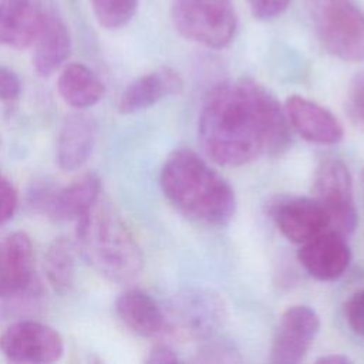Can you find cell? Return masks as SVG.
Instances as JSON below:
<instances>
[{"label":"cell","mask_w":364,"mask_h":364,"mask_svg":"<svg viewBox=\"0 0 364 364\" xmlns=\"http://www.w3.org/2000/svg\"><path fill=\"white\" fill-rule=\"evenodd\" d=\"M198 135L209 159L239 166L283 152L290 144V125L269 90L240 78L210 90L199 115Z\"/></svg>","instance_id":"obj_1"},{"label":"cell","mask_w":364,"mask_h":364,"mask_svg":"<svg viewBox=\"0 0 364 364\" xmlns=\"http://www.w3.org/2000/svg\"><path fill=\"white\" fill-rule=\"evenodd\" d=\"M299 262L306 272L321 282L338 279L350 264L351 250L346 236L327 229L301 243Z\"/></svg>","instance_id":"obj_11"},{"label":"cell","mask_w":364,"mask_h":364,"mask_svg":"<svg viewBox=\"0 0 364 364\" xmlns=\"http://www.w3.org/2000/svg\"><path fill=\"white\" fill-rule=\"evenodd\" d=\"M44 270L51 287L64 294L71 290L75 282V246L61 236L55 237L44 256Z\"/></svg>","instance_id":"obj_21"},{"label":"cell","mask_w":364,"mask_h":364,"mask_svg":"<svg viewBox=\"0 0 364 364\" xmlns=\"http://www.w3.org/2000/svg\"><path fill=\"white\" fill-rule=\"evenodd\" d=\"M71 53V36L65 23L55 14L46 13L34 40L33 67L40 77H50L63 67Z\"/></svg>","instance_id":"obj_17"},{"label":"cell","mask_w":364,"mask_h":364,"mask_svg":"<svg viewBox=\"0 0 364 364\" xmlns=\"http://www.w3.org/2000/svg\"><path fill=\"white\" fill-rule=\"evenodd\" d=\"M44 17L40 0H0V46L16 50L30 47Z\"/></svg>","instance_id":"obj_15"},{"label":"cell","mask_w":364,"mask_h":364,"mask_svg":"<svg viewBox=\"0 0 364 364\" xmlns=\"http://www.w3.org/2000/svg\"><path fill=\"white\" fill-rule=\"evenodd\" d=\"M171 18L183 38L215 50L229 46L237 27L232 0H172Z\"/></svg>","instance_id":"obj_5"},{"label":"cell","mask_w":364,"mask_h":364,"mask_svg":"<svg viewBox=\"0 0 364 364\" xmlns=\"http://www.w3.org/2000/svg\"><path fill=\"white\" fill-rule=\"evenodd\" d=\"M159 181L168 200L191 219L222 226L235 215L232 186L192 149L182 148L169 154Z\"/></svg>","instance_id":"obj_2"},{"label":"cell","mask_w":364,"mask_h":364,"mask_svg":"<svg viewBox=\"0 0 364 364\" xmlns=\"http://www.w3.org/2000/svg\"><path fill=\"white\" fill-rule=\"evenodd\" d=\"M318 364H348L351 360L343 354H328L317 358Z\"/></svg>","instance_id":"obj_29"},{"label":"cell","mask_w":364,"mask_h":364,"mask_svg":"<svg viewBox=\"0 0 364 364\" xmlns=\"http://www.w3.org/2000/svg\"><path fill=\"white\" fill-rule=\"evenodd\" d=\"M178 361L179 358L176 353L166 344L154 346L145 358V363L148 364H175Z\"/></svg>","instance_id":"obj_28"},{"label":"cell","mask_w":364,"mask_h":364,"mask_svg":"<svg viewBox=\"0 0 364 364\" xmlns=\"http://www.w3.org/2000/svg\"><path fill=\"white\" fill-rule=\"evenodd\" d=\"M101 179L97 173H85L67 186L40 185L30 192L33 206L55 220H78L98 200Z\"/></svg>","instance_id":"obj_9"},{"label":"cell","mask_w":364,"mask_h":364,"mask_svg":"<svg viewBox=\"0 0 364 364\" xmlns=\"http://www.w3.org/2000/svg\"><path fill=\"white\" fill-rule=\"evenodd\" d=\"M162 310L165 330L185 340L206 341L228 320L225 300L209 289H186L173 296Z\"/></svg>","instance_id":"obj_6"},{"label":"cell","mask_w":364,"mask_h":364,"mask_svg":"<svg viewBox=\"0 0 364 364\" xmlns=\"http://www.w3.org/2000/svg\"><path fill=\"white\" fill-rule=\"evenodd\" d=\"M273 218L279 230L299 245L330 229L328 216L314 198L287 199L274 208Z\"/></svg>","instance_id":"obj_14"},{"label":"cell","mask_w":364,"mask_h":364,"mask_svg":"<svg viewBox=\"0 0 364 364\" xmlns=\"http://www.w3.org/2000/svg\"><path fill=\"white\" fill-rule=\"evenodd\" d=\"M57 88L61 98L77 109L95 105L105 92L100 77L81 63H71L63 68Z\"/></svg>","instance_id":"obj_20"},{"label":"cell","mask_w":364,"mask_h":364,"mask_svg":"<svg viewBox=\"0 0 364 364\" xmlns=\"http://www.w3.org/2000/svg\"><path fill=\"white\" fill-rule=\"evenodd\" d=\"M77 246L105 279L134 280L144 264L142 252L121 216L100 200L77 220Z\"/></svg>","instance_id":"obj_3"},{"label":"cell","mask_w":364,"mask_h":364,"mask_svg":"<svg viewBox=\"0 0 364 364\" xmlns=\"http://www.w3.org/2000/svg\"><path fill=\"white\" fill-rule=\"evenodd\" d=\"M306 9L327 53L344 61H364V11L354 0H306Z\"/></svg>","instance_id":"obj_4"},{"label":"cell","mask_w":364,"mask_h":364,"mask_svg":"<svg viewBox=\"0 0 364 364\" xmlns=\"http://www.w3.org/2000/svg\"><path fill=\"white\" fill-rule=\"evenodd\" d=\"M182 88V80L171 68H162L135 78L122 91L118 109L121 114H134L152 107L166 95Z\"/></svg>","instance_id":"obj_18"},{"label":"cell","mask_w":364,"mask_h":364,"mask_svg":"<svg viewBox=\"0 0 364 364\" xmlns=\"http://www.w3.org/2000/svg\"><path fill=\"white\" fill-rule=\"evenodd\" d=\"M95 144V125L84 114L68 115L58 132L55 159L63 171H77L88 161Z\"/></svg>","instance_id":"obj_16"},{"label":"cell","mask_w":364,"mask_h":364,"mask_svg":"<svg viewBox=\"0 0 364 364\" xmlns=\"http://www.w3.org/2000/svg\"><path fill=\"white\" fill-rule=\"evenodd\" d=\"M313 198L328 216L330 229L348 236L357 226L353 179L347 165L337 158H326L314 173Z\"/></svg>","instance_id":"obj_7"},{"label":"cell","mask_w":364,"mask_h":364,"mask_svg":"<svg viewBox=\"0 0 364 364\" xmlns=\"http://www.w3.org/2000/svg\"><path fill=\"white\" fill-rule=\"evenodd\" d=\"M115 310L121 321L138 336L154 337L165 330L164 310L142 290L129 289L121 293Z\"/></svg>","instance_id":"obj_19"},{"label":"cell","mask_w":364,"mask_h":364,"mask_svg":"<svg viewBox=\"0 0 364 364\" xmlns=\"http://www.w3.org/2000/svg\"><path fill=\"white\" fill-rule=\"evenodd\" d=\"M346 318L354 333L364 337V289L351 294L344 306Z\"/></svg>","instance_id":"obj_25"},{"label":"cell","mask_w":364,"mask_h":364,"mask_svg":"<svg viewBox=\"0 0 364 364\" xmlns=\"http://www.w3.org/2000/svg\"><path fill=\"white\" fill-rule=\"evenodd\" d=\"M291 0H247L249 9L257 20H272L280 16Z\"/></svg>","instance_id":"obj_26"},{"label":"cell","mask_w":364,"mask_h":364,"mask_svg":"<svg viewBox=\"0 0 364 364\" xmlns=\"http://www.w3.org/2000/svg\"><path fill=\"white\" fill-rule=\"evenodd\" d=\"M284 114L289 125L306 141L333 145L343 139L341 122L331 111L301 95H291L284 102Z\"/></svg>","instance_id":"obj_12"},{"label":"cell","mask_w":364,"mask_h":364,"mask_svg":"<svg viewBox=\"0 0 364 364\" xmlns=\"http://www.w3.org/2000/svg\"><path fill=\"white\" fill-rule=\"evenodd\" d=\"M34 252L24 232L0 239V297H16L33 286Z\"/></svg>","instance_id":"obj_13"},{"label":"cell","mask_w":364,"mask_h":364,"mask_svg":"<svg viewBox=\"0 0 364 364\" xmlns=\"http://www.w3.org/2000/svg\"><path fill=\"white\" fill-rule=\"evenodd\" d=\"M21 94V80L16 71L9 67L0 65V100L16 101Z\"/></svg>","instance_id":"obj_27"},{"label":"cell","mask_w":364,"mask_h":364,"mask_svg":"<svg viewBox=\"0 0 364 364\" xmlns=\"http://www.w3.org/2000/svg\"><path fill=\"white\" fill-rule=\"evenodd\" d=\"M320 330V318L309 306L289 307L280 320L270 348V361L300 363Z\"/></svg>","instance_id":"obj_10"},{"label":"cell","mask_w":364,"mask_h":364,"mask_svg":"<svg viewBox=\"0 0 364 364\" xmlns=\"http://www.w3.org/2000/svg\"><path fill=\"white\" fill-rule=\"evenodd\" d=\"M0 350L13 363L47 364L60 360L64 341L57 330L44 323L18 320L1 334Z\"/></svg>","instance_id":"obj_8"},{"label":"cell","mask_w":364,"mask_h":364,"mask_svg":"<svg viewBox=\"0 0 364 364\" xmlns=\"http://www.w3.org/2000/svg\"><path fill=\"white\" fill-rule=\"evenodd\" d=\"M97 21L109 30L124 27L134 17L138 0H91Z\"/></svg>","instance_id":"obj_22"},{"label":"cell","mask_w":364,"mask_h":364,"mask_svg":"<svg viewBox=\"0 0 364 364\" xmlns=\"http://www.w3.org/2000/svg\"><path fill=\"white\" fill-rule=\"evenodd\" d=\"M18 196L13 183L0 171V225L10 220L17 209Z\"/></svg>","instance_id":"obj_24"},{"label":"cell","mask_w":364,"mask_h":364,"mask_svg":"<svg viewBox=\"0 0 364 364\" xmlns=\"http://www.w3.org/2000/svg\"><path fill=\"white\" fill-rule=\"evenodd\" d=\"M346 109L357 124H364V71L358 73L348 88Z\"/></svg>","instance_id":"obj_23"}]
</instances>
